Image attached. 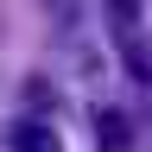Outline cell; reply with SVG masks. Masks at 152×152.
<instances>
[{"instance_id": "cell-1", "label": "cell", "mask_w": 152, "mask_h": 152, "mask_svg": "<svg viewBox=\"0 0 152 152\" xmlns=\"http://www.w3.org/2000/svg\"><path fill=\"white\" fill-rule=\"evenodd\" d=\"M95 146H102V152H133V121L121 108H102V114H95Z\"/></svg>"}, {"instance_id": "cell-2", "label": "cell", "mask_w": 152, "mask_h": 152, "mask_svg": "<svg viewBox=\"0 0 152 152\" xmlns=\"http://www.w3.org/2000/svg\"><path fill=\"white\" fill-rule=\"evenodd\" d=\"M13 152H64V140H57L45 121H19V133H13Z\"/></svg>"}, {"instance_id": "cell-3", "label": "cell", "mask_w": 152, "mask_h": 152, "mask_svg": "<svg viewBox=\"0 0 152 152\" xmlns=\"http://www.w3.org/2000/svg\"><path fill=\"white\" fill-rule=\"evenodd\" d=\"M140 7H146V0H108V19H114V26H133V19H140Z\"/></svg>"}]
</instances>
